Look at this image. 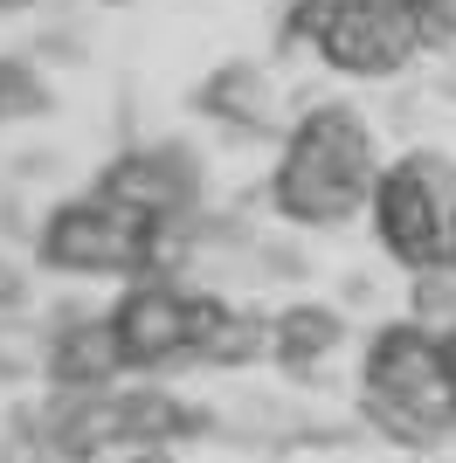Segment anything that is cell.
Here are the masks:
<instances>
[{
  "instance_id": "obj_3",
  "label": "cell",
  "mask_w": 456,
  "mask_h": 463,
  "mask_svg": "<svg viewBox=\"0 0 456 463\" xmlns=\"http://www.w3.org/2000/svg\"><path fill=\"white\" fill-rule=\"evenodd\" d=\"M159 250H166V229L97 187L56 201L35 235L42 270H56V277H132L138 284L146 270H159Z\"/></svg>"
},
{
  "instance_id": "obj_17",
  "label": "cell",
  "mask_w": 456,
  "mask_h": 463,
  "mask_svg": "<svg viewBox=\"0 0 456 463\" xmlns=\"http://www.w3.org/2000/svg\"><path fill=\"white\" fill-rule=\"evenodd\" d=\"M56 166H62L56 146H35V153H14V159H7V180H21V187H28V180H49Z\"/></svg>"
},
{
  "instance_id": "obj_11",
  "label": "cell",
  "mask_w": 456,
  "mask_h": 463,
  "mask_svg": "<svg viewBox=\"0 0 456 463\" xmlns=\"http://www.w3.org/2000/svg\"><path fill=\"white\" fill-rule=\"evenodd\" d=\"M256 360H270V318L214 298V318L201 332V367H256Z\"/></svg>"
},
{
  "instance_id": "obj_23",
  "label": "cell",
  "mask_w": 456,
  "mask_h": 463,
  "mask_svg": "<svg viewBox=\"0 0 456 463\" xmlns=\"http://www.w3.org/2000/svg\"><path fill=\"white\" fill-rule=\"evenodd\" d=\"M442 346H450V373H456V332H450V339H442Z\"/></svg>"
},
{
  "instance_id": "obj_21",
  "label": "cell",
  "mask_w": 456,
  "mask_h": 463,
  "mask_svg": "<svg viewBox=\"0 0 456 463\" xmlns=\"http://www.w3.org/2000/svg\"><path fill=\"white\" fill-rule=\"evenodd\" d=\"M125 463H180V457H173V449H132Z\"/></svg>"
},
{
  "instance_id": "obj_10",
  "label": "cell",
  "mask_w": 456,
  "mask_h": 463,
  "mask_svg": "<svg viewBox=\"0 0 456 463\" xmlns=\"http://www.w3.org/2000/svg\"><path fill=\"white\" fill-rule=\"evenodd\" d=\"M346 311L339 305H325V298H298V305H284L277 318H270V360L284 373H318L332 353L346 346Z\"/></svg>"
},
{
  "instance_id": "obj_25",
  "label": "cell",
  "mask_w": 456,
  "mask_h": 463,
  "mask_svg": "<svg viewBox=\"0 0 456 463\" xmlns=\"http://www.w3.org/2000/svg\"><path fill=\"white\" fill-rule=\"evenodd\" d=\"M14 463H49V457H14Z\"/></svg>"
},
{
  "instance_id": "obj_15",
  "label": "cell",
  "mask_w": 456,
  "mask_h": 463,
  "mask_svg": "<svg viewBox=\"0 0 456 463\" xmlns=\"http://www.w3.org/2000/svg\"><path fill=\"white\" fill-rule=\"evenodd\" d=\"M28 298H35L28 270H21L14 256H0V318H21V311H28Z\"/></svg>"
},
{
  "instance_id": "obj_8",
  "label": "cell",
  "mask_w": 456,
  "mask_h": 463,
  "mask_svg": "<svg viewBox=\"0 0 456 463\" xmlns=\"http://www.w3.org/2000/svg\"><path fill=\"white\" fill-rule=\"evenodd\" d=\"M42 373H49V394H104V387L125 373L111 311L90 318V311L62 305L56 326H49V346H42Z\"/></svg>"
},
{
  "instance_id": "obj_12",
  "label": "cell",
  "mask_w": 456,
  "mask_h": 463,
  "mask_svg": "<svg viewBox=\"0 0 456 463\" xmlns=\"http://www.w3.org/2000/svg\"><path fill=\"white\" fill-rule=\"evenodd\" d=\"M56 111V90H49V70L35 56H0V125H21V118Z\"/></svg>"
},
{
  "instance_id": "obj_26",
  "label": "cell",
  "mask_w": 456,
  "mask_h": 463,
  "mask_svg": "<svg viewBox=\"0 0 456 463\" xmlns=\"http://www.w3.org/2000/svg\"><path fill=\"white\" fill-rule=\"evenodd\" d=\"M0 180H7V166H0Z\"/></svg>"
},
{
  "instance_id": "obj_2",
  "label": "cell",
  "mask_w": 456,
  "mask_h": 463,
  "mask_svg": "<svg viewBox=\"0 0 456 463\" xmlns=\"http://www.w3.org/2000/svg\"><path fill=\"white\" fill-rule=\"evenodd\" d=\"M360 422L374 436H387L394 449L436 457L456 436V373L442 332L394 318L380 326L360 353Z\"/></svg>"
},
{
  "instance_id": "obj_9",
  "label": "cell",
  "mask_w": 456,
  "mask_h": 463,
  "mask_svg": "<svg viewBox=\"0 0 456 463\" xmlns=\"http://www.w3.org/2000/svg\"><path fill=\"white\" fill-rule=\"evenodd\" d=\"M194 111L208 118V125H222L228 138H290L284 118H277V83H270L263 62H222V70H208V77L194 83Z\"/></svg>"
},
{
  "instance_id": "obj_4",
  "label": "cell",
  "mask_w": 456,
  "mask_h": 463,
  "mask_svg": "<svg viewBox=\"0 0 456 463\" xmlns=\"http://www.w3.org/2000/svg\"><path fill=\"white\" fill-rule=\"evenodd\" d=\"M290 42H311L339 77H401L422 56V14L394 0H298L284 21Z\"/></svg>"
},
{
  "instance_id": "obj_14",
  "label": "cell",
  "mask_w": 456,
  "mask_h": 463,
  "mask_svg": "<svg viewBox=\"0 0 456 463\" xmlns=\"http://www.w3.org/2000/svg\"><path fill=\"white\" fill-rule=\"evenodd\" d=\"M235 270L242 277H263V284H298L311 270V256L290 242V235H249L242 256H235Z\"/></svg>"
},
{
  "instance_id": "obj_5",
  "label": "cell",
  "mask_w": 456,
  "mask_h": 463,
  "mask_svg": "<svg viewBox=\"0 0 456 463\" xmlns=\"http://www.w3.org/2000/svg\"><path fill=\"white\" fill-rule=\"evenodd\" d=\"M374 235L401 270H436L450 256V214H456V159L442 153H401L374 187Z\"/></svg>"
},
{
  "instance_id": "obj_18",
  "label": "cell",
  "mask_w": 456,
  "mask_h": 463,
  "mask_svg": "<svg viewBox=\"0 0 456 463\" xmlns=\"http://www.w3.org/2000/svg\"><path fill=\"white\" fill-rule=\"evenodd\" d=\"M0 235H28V242L42 235V222H28V208H21L14 194H0Z\"/></svg>"
},
{
  "instance_id": "obj_7",
  "label": "cell",
  "mask_w": 456,
  "mask_h": 463,
  "mask_svg": "<svg viewBox=\"0 0 456 463\" xmlns=\"http://www.w3.org/2000/svg\"><path fill=\"white\" fill-rule=\"evenodd\" d=\"M97 194H111L125 208H138L146 222H187L201 214V194H208V166L187 138H152V146H125V153L97 174Z\"/></svg>"
},
{
  "instance_id": "obj_13",
  "label": "cell",
  "mask_w": 456,
  "mask_h": 463,
  "mask_svg": "<svg viewBox=\"0 0 456 463\" xmlns=\"http://www.w3.org/2000/svg\"><path fill=\"white\" fill-rule=\"evenodd\" d=\"M408 318L429 326V332H442V339L456 332V270H450V263L408 277Z\"/></svg>"
},
{
  "instance_id": "obj_19",
  "label": "cell",
  "mask_w": 456,
  "mask_h": 463,
  "mask_svg": "<svg viewBox=\"0 0 456 463\" xmlns=\"http://www.w3.org/2000/svg\"><path fill=\"white\" fill-rule=\"evenodd\" d=\"M429 83H436V97H450V104H456V56H442V70Z\"/></svg>"
},
{
  "instance_id": "obj_1",
  "label": "cell",
  "mask_w": 456,
  "mask_h": 463,
  "mask_svg": "<svg viewBox=\"0 0 456 463\" xmlns=\"http://www.w3.org/2000/svg\"><path fill=\"white\" fill-rule=\"evenodd\" d=\"M380 174L387 159L374 146V125L353 104H311L290 125L284 159L270 174V208L290 229H346L360 208H374Z\"/></svg>"
},
{
  "instance_id": "obj_6",
  "label": "cell",
  "mask_w": 456,
  "mask_h": 463,
  "mask_svg": "<svg viewBox=\"0 0 456 463\" xmlns=\"http://www.w3.org/2000/svg\"><path fill=\"white\" fill-rule=\"evenodd\" d=\"M214 318V290H187L180 277H138L111 305V332L125 373H173L201 360V332Z\"/></svg>"
},
{
  "instance_id": "obj_16",
  "label": "cell",
  "mask_w": 456,
  "mask_h": 463,
  "mask_svg": "<svg viewBox=\"0 0 456 463\" xmlns=\"http://www.w3.org/2000/svg\"><path fill=\"white\" fill-rule=\"evenodd\" d=\"M28 56H35L42 70H49V62H83V42H76L70 28H49V35L28 42Z\"/></svg>"
},
{
  "instance_id": "obj_24",
  "label": "cell",
  "mask_w": 456,
  "mask_h": 463,
  "mask_svg": "<svg viewBox=\"0 0 456 463\" xmlns=\"http://www.w3.org/2000/svg\"><path fill=\"white\" fill-rule=\"evenodd\" d=\"M394 7H429V0H394Z\"/></svg>"
},
{
  "instance_id": "obj_20",
  "label": "cell",
  "mask_w": 456,
  "mask_h": 463,
  "mask_svg": "<svg viewBox=\"0 0 456 463\" xmlns=\"http://www.w3.org/2000/svg\"><path fill=\"white\" fill-rule=\"evenodd\" d=\"M374 298V277H346V305H366Z\"/></svg>"
},
{
  "instance_id": "obj_22",
  "label": "cell",
  "mask_w": 456,
  "mask_h": 463,
  "mask_svg": "<svg viewBox=\"0 0 456 463\" xmlns=\"http://www.w3.org/2000/svg\"><path fill=\"white\" fill-rule=\"evenodd\" d=\"M21 373V353H7V339H0V381H14Z\"/></svg>"
}]
</instances>
